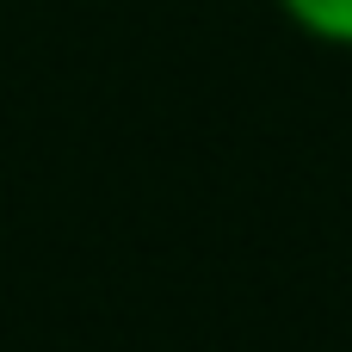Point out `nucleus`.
I'll use <instances>...</instances> for the list:
<instances>
[{
	"mask_svg": "<svg viewBox=\"0 0 352 352\" xmlns=\"http://www.w3.org/2000/svg\"><path fill=\"white\" fill-rule=\"evenodd\" d=\"M278 12L303 37L334 43V50H352V0H278Z\"/></svg>",
	"mask_w": 352,
	"mask_h": 352,
	"instance_id": "1",
	"label": "nucleus"
}]
</instances>
